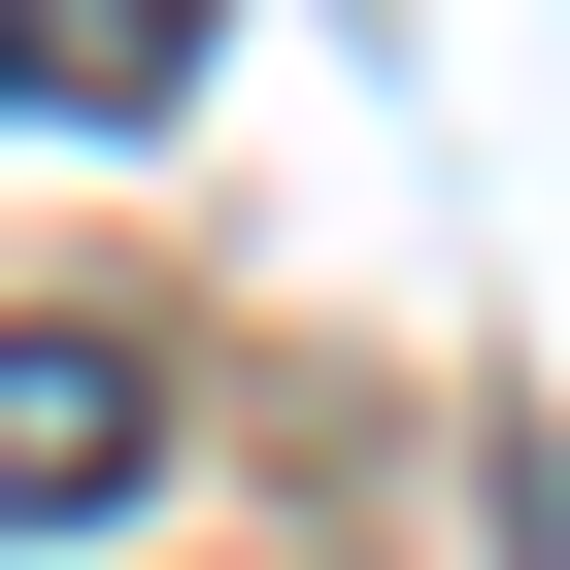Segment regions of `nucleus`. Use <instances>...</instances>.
<instances>
[{"label": "nucleus", "instance_id": "nucleus-2", "mask_svg": "<svg viewBox=\"0 0 570 570\" xmlns=\"http://www.w3.org/2000/svg\"><path fill=\"white\" fill-rule=\"evenodd\" d=\"M202 0H0V101H168Z\"/></svg>", "mask_w": 570, "mask_h": 570}, {"label": "nucleus", "instance_id": "nucleus-1", "mask_svg": "<svg viewBox=\"0 0 570 570\" xmlns=\"http://www.w3.org/2000/svg\"><path fill=\"white\" fill-rule=\"evenodd\" d=\"M135 470H168V370L135 336H0V537H101Z\"/></svg>", "mask_w": 570, "mask_h": 570}]
</instances>
